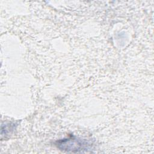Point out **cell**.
Returning <instances> with one entry per match:
<instances>
[{"mask_svg": "<svg viewBox=\"0 0 154 154\" xmlns=\"http://www.w3.org/2000/svg\"><path fill=\"white\" fill-rule=\"evenodd\" d=\"M56 145L63 151L72 153L87 152L92 148V144L89 141L76 137L60 140L57 142Z\"/></svg>", "mask_w": 154, "mask_h": 154, "instance_id": "1", "label": "cell"}]
</instances>
